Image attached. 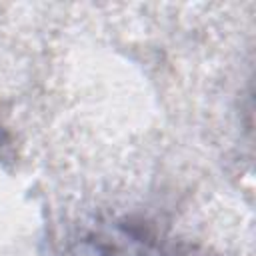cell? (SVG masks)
<instances>
[{"label": "cell", "instance_id": "6da1fadb", "mask_svg": "<svg viewBox=\"0 0 256 256\" xmlns=\"http://www.w3.org/2000/svg\"><path fill=\"white\" fill-rule=\"evenodd\" d=\"M4 140H6V134H4V126H2V122H0V148H2Z\"/></svg>", "mask_w": 256, "mask_h": 256}]
</instances>
